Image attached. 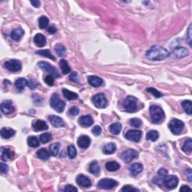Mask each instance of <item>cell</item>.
Segmentation results:
<instances>
[{
  "label": "cell",
  "instance_id": "cell-55",
  "mask_svg": "<svg viewBox=\"0 0 192 192\" xmlns=\"http://www.w3.org/2000/svg\"><path fill=\"white\" fill-rule=\"evenodd\" d=\"M28 85H29V88H30L31 89H36L37 86H38V83H37L36 80H32L29 81V84H28Z\"/></svg>",
  "mask_w": 192,
  "mask_h": 192
},
{
  "label": "cell",
  "instance_id": "cell-23",
  "mask_svg": "<svg viewBox=\"0 0 192 192\" xmlns=\"http://www.w3.org/2000/svg\"><path fill=\"white\" fill-rule=\"evenodd\" d=\"M34 42L36 44L37 47H43L46 44V38L44 35L38 33L34 37Z\"/></svg>",
  "mask_w": 192,
  "mask_h": 192
},
{
  "label": "cell",
  "instance_id": "cell-20",
  "mask_svg": "<svg viewBox=\"0 0 192 192\" xmlns=\"http://www.w3.org/2000/svg\"><path fill=\"white\" fill-rule=\"evenodd\" d=\"M91 143V140L86 135H81L77 140V144L81 149H87Z\"/></svg>",
  "mask_w": 192,
  "mask_h": 192
},
{
  "label": "cell",
  "instance_id": "cell-44",
  "mask_svg": "<svg viewBox=\"0 0 192 192\" xmlns=\"http://www.w3.org/2000/svg\"><path fill=\"white\" fill-rule=\"evenodd\" d=\"M68 155L69 156L70 158L73 159V158H75L77 156V150L76 148L74 147V146L71 145L68 146Z\"/></svg>",
  "mask_w": 192,
  "mask_h": 192
},
{
  "label": "cell",
  "instance_id": "cell-46",
  "mask_svg": "<svg viewBox=\"0 0 192 192\" xmlns=\"http://www.w3.org/2000/svg\"><path fill=\"white\" fill-rule=\"evenodd\" d=\"M146 90L148 92H150L151 94H152L153 96L157 98H159L163 96V95H162V94L159 91H158V90L156 89H154V88H152V87L148 88Z\"/></svg>",
  "mask_w": 192,
  "mask_h": 192
},
{
  "label": "cell",
  "instance_id": "cell-40",
  "mask_svg": "<svg viewBox=\"0 0 192 192\" xmlns=\"http://www.w3.org/2000/svg\"><path fill=\"white\" fill-rule=\"evenodd\" d=\"M60 149V143H55L51 144L50 146V152L52 156H56L58 155L59 151Z\"/></svg>",
  "mask_w": 192,
  "mask_h": 192
},
{
  "label": "cell",
  "instance_id": "cell-26",
  "mask_svg": "<svg viewBox=\"0 0 192 192\" xmlns=\"http://www.w3.org/2000/svg\"><path fill=\"white\" fill-rule=\"evenodd\" d=\"M89 171L92 174L95 175V176H98L99 173H100V167H99V164L96 161H92V163L89 164Z\"/></svg>",
  "mask_w": 192,
  "mask_h": 192
},
{
  "label": "cell",
  "instance_id": "cell-9",
  "mask_svg": "<svg viewBox=\"0 0 192 192\" xmlns=\"http://www.w3.org/2000/svg\"><path fill=\"white\" fill-rule=\"evenodd\" d=\"M118 185V182L113 179H102L98 183V187L101 189L110 190L116 187Z\"/></svg>",
  "mask_w": 192,
  "mask_h": 192
},
{
  "label": "cell",
  "instance_id": "cell-30",
  "mask_svg": "<svg viewBox=\"0 0 192 192\" xmlns=\"http://www.w3.org/2000/svg\"><path fill=\"white\" fill-rule=\"evenodd\" d=\"M62 93H63L65 98L68 99V100H75V99L78 98V95L77 93L69 91V90L66 89H62Z\"/></svg>",
  "mask_w": 192,
  "mask_h": 192
},
{
  "label": "cell",
  "instance_id": "cell-31",
  "mask_svg": "<svg viewBox=\"0 0 192 192\" xmlns=\"http://www.w3.org/2000/svg\"><path fill=\"white\" fill-rule=\"evenodd\" d=\"M60 68L62 70V72L64 74H68L71 72V68H70L69 65H68V62L65 60H60Z\"/></svg>",
  "mask_w": 192,
  "mask_h": 192
},
{
  "label": "cell",
  "instance_id": "cell-14",
  "mask_svg": "<svg viewBox=\"0 0 192 192\" xmlns=\"http://www.w3.org/2000/svg\"><path fill=\"white\" fill-rule=\"evenodd\" d=\"M48 119L50 124L53 125L55 128H62V127L65 126V123L63 119L60 118V116H48Z\"/></svg>",
  "mask_w": 192,
  "mask_h": 192
},
{
  "label": "cell",
  "instance_id": "cell-29",
  "mask_svg": "<svg viewBox=\"0 0 192 192\" xmlns=\"http://www.w3.org/2000/svg\"><path fill=\"white\" fill-rule=\"evenodd\" d=\"M109 130L111 134H114V135H118L122 130V125L119 122L113 123V124L110 125Z\"/></svg>",
  "mask_w": 192,
  "mask_h": 192
},
{
  "label": "cell",
  "instance_id": "cell-33",
  "mask_svg": "<svg viewBox=\"0 0 192 192\" xmlns=\"http://www.w3.org/2000/svg\"><path fill=\"white\" fill-rule=\"evenodd\" d=\"M54 48H55V51H56V53H57V55H58L59 56L63 57L65 56L66 48L64 45H62V44H57L55 45Z\"/></svg>",
  "mask_w": 192,
  "mask_h": 192
},
{
  "label": "cell",
  "instance_id": "cell-25",
  "mask_svg": "<svg viewBox=\"0 0 192 192\" xmlns=\"http://www.w3.org/2000/svg\"><path fill=\"white\" fill-rule=\"evenodd\" d=\"M1 137L3 139H9L15 134V131L12 128H2L1 129Z\"/></svg>",
  "mask_w": 192,
  "mask_h": 192
},
{
  "label": "cell",
  "instance_id": "cell-16",
  "mask_svg": "<svg viewBox=\"0 0 192 192\" xmlns=\"http://www.w3.org/2000/svg\"><path fill=\"white\" fill-rule=\"evenodd\" d=\"M78 123L82 127H84V128H88V127L91 126V125L93 124L94 120L90 115L82 116L79 118Z\"/></svg>",
  "mask_w": 192,
  "mask_h": 192
},
{
  "label": "cell",
  "instance_id": "cell-50",
  "mask_svg": "<svg viewBox=\"0 0 192 192\" xmlns=\"http://www.w3.org/2000/svg\"><path fill=\"white\" fill-rule=\"evenodd\" d=\"M0 166H1V167H0L1 173H2V174H6V173L8 172V166L6 164L3 163V162H1Z\"/></svg>",
  "mask_w": 192,
  "mask_h": 192
},
{
  "label": "cell",
  "instance_id": "cell-57",
  "mask_svg": "<svg viewBox=\"0 0 192 192\" xmlns=\"http://www.w3.org/2000/svg\"><path fill=\"white\" fill-rule=\"evenodd\" d=\"M31 4L34 7H36V8H39L41 5V2L38 1V0H36V1H31Z\"/></svg>",
  "mask_w": 192,
  "mask_h": 192
},
{
  "label": "cell",
  "instance_id": "cell-18",
  "mask_svg": "<svg viewBox=\"0 0 192 192\" xmlns=\"http://www.w3.org/2000/svg\"><path fill=\"white\" fill-rule=\"evenodd\" d=\"M48 125L46 122L43 121V120L38 119L36 120L34 122L32 123V128L33 130L36 131V132H41V131H45L47 130Z\"/></svg>",
  "mask_w": 192,
  "mask_h": 192
},
{
  "label": "cell",
  "instance_id": "cell-58",
  "mask_svg": "<svg viewBox=\"0 0 192 192\" xmlns=\"http://www.w3.org/2000/svg\"><path fill=\"white\" fill-rule=\"evenodd\" d=\"M191 25L189 26V29H188V44H189V45H191Z\"/></svg>",
  "mask_w": 192,
  "mask_h": 192
},
{
  "label": "cell",
  "instance_id": "cell-35",
  "mask_svg": "<svg viewBox=\"0 0 192 192\" xmlns=\"http://www.w3.org/2000/svg\"><path fill=\"white\" fill-rule=\"evenodd\" d=\"M37 156L40 159L46 161L50 158V153L46 149H41L37 152Z\"/></svg>",
  "mask_w": 192,
  "mask_h": 192
},
{
  "label": "cell",
  "instance_id": "cell-22",
  "mask_svg": "<svg viewBox=\"0 0 192 192\" xmlns=\"http://www.w3.org/2000/svg\"><path fill=\"white\" fill-rule=\"evenodd\" d=\"M89 84L93 87H99L103 84V80L97 76H89L88 77Z\"/></svg>",
  "mask_w": 192,
  "mask_h": 192
},
{
  "label": "cell",
  "instance_id": "cell-3",
  "mask_svg": "<svg viewBox=\"0 0 192 192\" xmlns=\"http://www.w3.org/2000/svg\"><path fill=\"white\" fill-rule=\"evenodd\" d=\"M122 105L126 112H136L138 110V99L134 96H128L123 101Z\"/></svg>",
  "mask_w": 192,
  "mask_h": 192
},
{
  "label": "cell",
  "instance_id": "cell-4",
  "mask_svg": "<svg viewBox=\"0 0 192 192\" xmlns=\"http://www.w3.org/2000/svg\"><path fill=\"white\" fill-rule=\"evenodd\" d=\"M185 124L183 122H182L181 120L178 119H173L170 122L169 127L170 132L173 133L175 135H179L182 133V130L184 129Z\"/></svg>",
  "mask_w": 192,
  "mask_h": 192
},
{
  "label": "cell",
  "instance_id": "cell-28",
  "mask_svg": "<svg viewBox=\"0 0 192 192\" xmlns=\"http://www.w3.org/2000/svg\"><path fill=\"white\" fill-rule=\"evenodd\" d=\"M105 167L110 172H114L119 169L120 165L116 161H108L105 164Z\"/></svg>",
  "mask_w": 192,
  "mask_h": 192
},
{
  "label": "cell",
  "instance_id": "cell-56",
  "mask_svg": "<svg viewBox=\"0 0 192 192\" xmlns=\"http://www.w3.org/2000/svg\"><path fill=\"white\" fill-rule=\"evenodd\" d=\"M57 32V29L54 26H50L49 28L47 29V32L50 33V34H55Z\"/></svg>",
  "mask_w": 192,
  "mask_h": 192
},
{
  "label": "cell",
  "instance_id": "cell-53",
  "mask_svg": "<svg viewBox=\"0 0 192 192\" xmlns=\"http://www.w3.org/2000/svg\"><path fill=\"white\" fill-rule=\"evenodd\" d=\"M69 79L70 80L73 81V82H77L78 81V74H77V72H72L70 74Z\"/></svg>",
  "mask_w": 192,
  "mask_h": 192
},
{
  "label": "cell",
  "instance_id": "cell-21",
  "mask_svg": "<svg viewBox=\"0 0 192 192\" xmlns=\"http://www.w3.org/2000/svg\"><path fill=\"white\" fill-rule=\"evenodd\" d=\"M129 170H130L131 174H132V176H136L143 171V165L139 163L132 164V165L129 167Z\"/></svg>",
  "mask_w": 192,
  "mask_h": 192
},
{
  "label": "cell",
  "instance_id": "cell-7",
  "mask_svg": "<svg viewBox=\"0 0 192 192\" xmlns=\"http://www.w3.org/2000/svg\"><path fill=\"white\" fill-rule=\"evenodd\" d=\"M162 184L167 189H173L179 184V180L176 176H166L162 180Z\"/></svg>",
  "mask_w": 192,
  "mask_h": 192
},
{
  "label": "cell",
  "instance_id": "cell-32",
  "mask_svg": "<svg viewBox=\"0 0 192 192\" xmlns=\"http://www.w3.org/2000/svg\"><path fill=\"white\" fill-rule=\"evenodd\" d=\"M36 54L39 55V56L46 57V58L50 59L52 60H56V58H55L54 56H53V54L51 53L50 51L49 50H40L36 51Z\"/></svg>",
  "mask_w": 192,
  "mask_h": 192
},
{
  "label": "cell",
  "instance_id": "cell-48",
  "mask_svg": "<svg viewBox=\"0 0 192 192\" xmlns=\"http://www.w3.org/2000/svg\"><path fill=\"white\" fill-rule=\"evenodd\" d=\"M44 82H45L48 86H53V84H54V77L50 74L47 75V76H46L45 78H44Z\"/></svg>",
  "mask_w": 192,
  "mask_h": 192
},
{
  "label": "cell",
  "instance_id": "cell-11",
  "mask_svg": "<svg viewBox=\"0 0 192 192\" xmlns=\"http://www.w3.org/2000/svg\"><path fill=\"white\" fill-rule=\"evenodd\" d=\"M5 68L11 72H17L21 69V63L17 60L7 61L4 64Z\"/></svg>",
  "mask_w": 192,
  "mask_h": 192
},
{
  "label": "cell",
  "instance_id": "cell-42",
  "mask_svg": "<svg viewBox=\"0 0 192 192\" xmlns=\"http://www.w3.org/2000/svg\"><path fill=\"white\" fill-rule=\"evenodd\" d=\"M182 106L184 110L187 113V114L188 115H191L192 113V104H191V101L188 100V101H184L182 103Z\"/></svg>",
  "mask_w": 192,
  "mask_h": 192
},
{
  "label": "cell",
  "instance_id": "cell-54",
  "mask_svg": "<svg viewBox=\"0 0 192 192\" xmlns=\"http://www.w3.org/2000/svg\"><path fill=\"white\" fill-rule=\"evenodd\" d=\"M185 176H187L188 181H189L190 182H192V172H191V169H186L185 171Z\"/></svg>",
  "mask_w": 192,
  "mask_h": 192
},
{
  "label": "cell",
  "instance_id": "cell-1",
  "mask_svg": "<svg viewBox=\"0 0 192 192\" xmlns=\"http://www.w3.org/2000/svg\"><path fill=\"white\" fill-rule=\"evenodd\" d=\"M146 56L152 61H161L170 56V53L165 48L158 45L152 46L146 52Z\"/></svg>",
  "mask_w": 192,
  "mask_h": 192
},
{
  "label": "cell",
  "instance_id": "cell-41",
  "mask_svg": "<svg viewBox=\"0 0 192 192\" xmlns=\"http://www.w3.org/2000/svg\"><path fill=\"white\" fill-rule=\"evenodd\" d=\"M38 25L40 29H46L49 25V19L46 16H41L38 20Z\"/></svg>",
  "mask_w": 192,
  "mask_h": 192
},
{
  "label": "cell",
  "instance_id": "cell-17",
  "mask_svg": "<svg viewBox=\"0 0 192 192\" xmlns=\"http://www.w3.org/2000/svg\"><path fill=\"white\" fill-rule=\"evenodd\" d=\"M173 56L177 59L183 58L188 55V50L183 47H176L173 50Z\"/></svg>",
  "mask_w": 192,
  "mask_h": 192
},
{
  "label": "cell",
  "instance_id": "cell-43",
  "mask_svg": "<svg viewBox=\"0 0 192 192\" xmlns=\"http://www.w3.org/2000/svg\"><path fill=\"white\" fill-rule=\"evenodd\" d=\"M52 139V135L50 133H44L40 135L39 140L41 143H47Z\"/></svg>",
  "mask_w": 192,
  "mask_h": 192
},
{
  "label": "cell",
  "instance_id": "cell-13",
  "mask_svg": "<svg viewBox=\"0 0 192 192\" xmlns=\"http://www.w3.org/2000/svg\"><path fill=\"white\" fill-rule=\"evenodd\" d=\"M141 136L142 132L141 131L139 130H129L125 134V138L127 140L132 142H135V143H137V142L140 141Z\"/></svg>",
  "mask_w": 192,
  "mask_h": 192
},
{
  "label": "cell",
  "instance_id": "cell-36",
  "mask_svg": "<svg viewBox=\"0 0 192 192\" xmlns=\"http://www.w3.org/2000/svg\"><path fill=\"white\" fill-rule=\"evenodd\" d=\"M182 149L184 152L187 153V154H191L192 151V141L191 138H188L185 140Z\"/></svg>",
  "mask_w": 192,
  "mask_h": 192
},
{
  "label": "cell",
  "instance_id": "cell-59",
  "mask_svg": "<svg viewBox=\"0 0 192 192\" xmlns=\"http://www.w3.org/2000/svg\"><path fill=\"white\" fill-rule=\"evenodd\" d=\"M180 191H191V188H189L187 185H182V187L180 188Z\"/></svg>",
  "mask_w": 192,
  "mask_h": 192
},
{
  "label": "cell",
  "instance_id": "cell-45",
  "mask_svg": "<svg viewBox=\"0 0 192 192\" xmlns=\"http://www.w3.org/2000/svg\"><path fill=\"white\" fill-rule=\"evenodd\" d=\"M130 125L134 128H139L141 126L142 121L138 118H133L130 120Z\"/></svg>",
  "mask_w": 192,
  "mask_h": 192
},
{
  "label": "cell",
  "instance_id": "cell-6",
  "mask_svg": "<svg viewBox=\"0 0 192 192\" xmlns=\"http://www.w3.org/2000/svg\"><path fill=\"white\" fill-rule=\"evenodd\" d=\"M38 65L41 69L49 73L50 74L52 75L54 78H60V74H59L56 68L53 67L51 64L48 63L47 62H39L38 63Z\"/></svg>",
  "mask_w": 192,
  "mask_h": 192
},
{
  "label": "cell",
  "instance_id": "cell-47",
  "mask_svg": "<svg viewBox=\"0 0 192 192\" xmlns=\"http://www.w3.org/2000/svg\"><path fill=\"white\" fill-rule=\"evenodd\" d=\"M120 191L122 192H138L140 190L138 188H135L131 185H125Z\"/></svg>",
  "mask_w": 192,
  "mask_h": 192
},
{
  "label": "cell",
  "instance_id": "cell-24",
  "mask_svg": "<svg viewBox=\"0 0 192 192\" xmlns=\"http://www.w3.org/2000/svg\"><path fill=\"white\" fill-rule=\"evenodd\" d=\"M24 35V31L22 28H17L12 30L11 33V38L15 41H19Z\"/></svg>",
  "mask_w": 192,
  "mask_h": 192
},
{
  "label": "cell",
  "instance_id": "cell-37",
  "mask_svg": "<svg viewBox=\"0 0 192 192\" xmlns=\"http://www.w3.org/2000/svg\"><path fill=\"white\" fill-rule=\"evenodd\" d=\"M28 81L26 80V79L22 78V77L21 78L17 79L15 82V86L20 90H23L24 88H26L28 86Z\"/></svg>",
  "mask_w": 192,
  "mask_h": 192
},
{
  "label": "cell",
  "instance_id": "cell-38",
  "mask_svg": "<svg viewBox=\"0 0 192 192\" xmlns=\"http://www.w3.org/2000/svg\"><path fill=\"white\" fill-rule=\"evenodd\" d=\"M158 137H159V134L156 130L149 131L146 134V137L147 140H152L153 142L156 141L158 139Z\"/></svg>",
  "mask_w": 192,
  "mask_h": 192
},
{
  "label": "cell",
  "instance_id": "cell-34",
  "mask_svg": "<svg viewBox=\"0 0 192 192\" xmlns=\"http://www.w3.org/2000/svg\"><path fill=\"white\" fill-rule=\"evenodd\" d=\"M167 173H168L167 170L166 169H164V168H161V169H160L158 172V177L156 178V181H153V182L157 185H158L159 182H162V180L164 179V177H165L166 176H167Z\"/></svg>",
  "mask_w": 192,
  "mask_h": 192
},
{
  "label": "cell",
  "instance_id": "cell-52",
  "mask_svg": "<svg viewBox=\"0 0 192 192\" xmlns=\"http://www.w3.org/2000/svg\"><path fill=\"white\" fill-rule=\"evenodd\" d=\"M64 191H65V192H77V188H75L74 185H66L65 187Z\"/></svg>",
  "mask_w": 192,
  "mask_h": 192
},
{
  "label": "cell",
  "instance_id": "cell-51",
  "mask_svg": "<svg viewBox=\"0 0 192 192\" xmlns=\"http://www.w3.org/2000/svg\"><path fill=\"white\" fill-rule=\"evenodd\" d=\"M92 132L95 136H99L101 133V128L98 125H96L92 129Z\"/></svg>",
  "mask_w": 192,
  "mask_h": 192
},
{
  "label": "cell",
  "instance_id": "cell-12",
  "mask_svg": "<svg viewBox=\"0 0 192 192\" xmlns=\"http://www.w3.org/2000/svg\"><path fill=\"white\" fill-rule=\"evenodd\" d=\"M0 108H1L2 113L5 114V115H10V114H12L14 112V110H15V108H14V107L13 106L12 101L10 100H6L3 101V102L1 104Z\"/></svg>",
  "mask_w": 192,
  "mask_h": 192
},
{
  "label": "cell",
  "instance_id": "cell-49",
  "mask_svg": "<svg viewBox=\"0 0 192 192\" xmlns=\"http://www.w3.org/2000/svg\"><path fill=\"white\" fill-rule=\"evenodd\" d=\"M79 112H80V110H79L78 108H77V107H72V108H70L69 110H68V114H69L70 116H75L79 113Z\"/></svg>",
  "mask_w": 192,
  "mask_h": 192
},
{
  "label": "cell",
  "instance_id": "cell-39",
  "mask_svg": "<svg viewBox=\"0 0 192 192\" xmlns=\"http://www.w3.org/2000/svg\"><path fill=\"white\" fill-rule=\"evenodd\" d=\"M27 143H28L29 146L32 147V148H36V147L39 146V140L38 138L35 136L29 137L28 140H27Z\"/></svg>",
  "mask_w": 192,
  "mask_h": 192
},
{
  "label": "cell",
  "instance_id": "cell-8",
  "mask_svg": "<svg viewBox=\"0 0 192 192\" xmlns=\"http://www.w3.org/2000/svg\"><path fill=\"white\" fill-rule=\"evenodd\" d=\"M92 102L96 108H105L108 106V101L104 94L98 93L92 98Z\"/></svg>",
  "mask_w": 192,
  "mask_h": 192
},
{
  "label": "cell",
  "instance_id": "cell-2",
  "mask_svg": "<svg viewBox=\"0 0 192 192\" xmlns=\"http://www.w3.org/2000/svg\"><path fill=\"white\" fill-rule=\"evenodd\" d=\"M149 113H150L151 119H152V123H154V124H160V123L163 122L164 119H165L164 110L158 105L150 106Z\"/></svg>",
  "mask_w": 192,
  "mask_h": 192
},
{
  "label": "cell",
  "instance_id": "cell-19",
  "mask_svg": "<svg viewBox=\"0 0 192 192\" xmlns=\"http://www.w3.org/2000/svg\"><path fill=\"white\" fill-rule=\"evenodd\" d=\"M77 183L80 186L84 188H89L92 185V182L87 176L84 175H79L77 177Z\"/></svg>",
  "mask_w": 192,
  "mask_h": 192
},
{
  "label": "cell",
  "instance_id": "cell-5",
  "mask_svg": "<svg viewBox=\"0 0 192 192\" xmlns=\"http://www.w3.org/2000/svg\"><path fill=\"white\" fill-rule=\"evenodd\" d=\"M50 106L51 108L56 110L58 113H62L63 112L65 107V103L61 100L57 94L54 93L51 96Z\"/></svg>",
  "mask_w": 192,
  "mask_h": 192
},
{
  "label": "cell",
  "instance_id": "cell-27",
  "mask_svg": "<svg viewBox=\"0 0 192 192\" xmlns=\"http://www.w3.org/2000/svg\"><path fill=\"white\" fill-rule=\"evenodd\" d=\"M116 146L114 143H110L106 144L104 147H103V152L106 155H111L113 154L116 152Z\"/></svg>",
  "mask_w": 192,
  "mask_h": 192
},
{
  "label": "cell",
  "instance_id": "cell-15",
  "mask_svg": "<svg viewBox=\"0 0 192 192\" xmlns=\"http://www.w3.org/2000/svg\"><path fill=\"white\" fill-rule=\"evenodd\" d=\"M14 158V152L12 149L8 148L2 147L1 148V159L4 161H7L8 160H12Z\"/></svg>",
  "mask_w": 192,
  "mask_h": 192
},
{
  "label": "cell",
  "instance_id": "cell-10",
  "mask_svg": "<svg viewBox=\"0 0 192 192\" xmlns=\"http://www.w3.org/2000/svg\"><path fill=\"white\" fill-rule=\"evenodd\" d=\"M120 157L125 163H130L133 160L138 157V152L134 149H128L120 155Z\"/></svg>",
  "mask_w": 192,
  "mask_h": 192
}]
</instances>
